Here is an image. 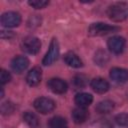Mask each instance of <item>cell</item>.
Masks as SVG:
<instances>
[{"label": "cell", "instance_id": "e0dca14e", "mask_svg": "<svg viewBox=\"0 0 128 128\" xmlns=\"http://www.w3.org/2000/svg\"><path fill=\"white\" fill-rule=\"evenodd\" d=\"M23 120L31 128H37L39 126V119H38V117L36 116V114H34V113L30 112V111H26L23 114Z\"/></svg>", "mask_w": 128, "mask_h": 128}, {"label": "cell", "instance_id": "8fae6325", "mask_svg": "<svg viewBox=\"0 0 128 128\" xmlns=\"http://www.w3.org/2000/svg\"><path fill=\"white\" fill-rule=\"evenodd\" d=\"M90 86L93 89V91H95L96 93H99V94L106 93L109 90V83L105 79L100 78V77L94 78L91 81Z\"/></svg>", "mask_w": 128, "mask_h": 128}, {"label": "cell", "instance_id": "5bb4252c", "mask_svg": "<svg viewBox=\"0 0 128 128\" xmlns=\"http://www.w3.org/2000/svg\"><path fill=\"white\" fill-rule=\"evenodd\" d=\"M64 61L68 66L73 68H80L83 65L81 59L74 52H67L64 55Z\"/></svg>", "mask_w": 128, "mask_h": 128}, {"label": "cell", "instance_id": "603a6c76", "mask_svg": "<svg viewBox=\"0 0 128 128\" xmlns=\"http://www.w3.org/2000/svg\"><path fill=\"white\" fill-rule=\"evenodd\" d=\"M13 111H14V105L11 102L7 101V102L2 103V105H1V112H2V114H4V115L11 114Z\"/></svg>", "mask_w": 128, "mask_h": 128}, {"label": "cell", "instance_id": "5b68a950", "mask_svg": "<svg viewBox=\"0 0 128 128\" xmlns=\"http://www.w3.org/2000/svg\"><path fill=\"white\" fill-rule=\"evenodd\" d=\"M58 55H59V44H58L57 39L53 38L51 43H50L49 49H48L47 53L45 54V56L42 60V64L45 65V66L53 64L57 60Z\"/></svg>", "mask_w": 128, "mask_h": 128}, {"label": "cell", "instance_id": "ba28073f", "mask_svg": "<svg viewBox=\"0 0 128 128\" xmlns=\"http://www.w3.org/2000/svg\"><path fill=\"white\" fill-rule=\"evenodd\" d=\"M47 86L55 94H64L68 89L67 83L64 80L60 79V78H51V79H49L48 82H47Z\"/></svg>", "mask_w": 128, "mask_h": 128}, {"label": "cell", "instance_id": "30bf717a", "mask_svg": "<svg viewBox=\"0 0 128 128\" xmlns=\"http://www.w3.org/2000/svg\"><path fill=\"white\" fill-rule=\"evenodd\" d=\"M110 78L117 83H125L128 81V70L119 68V67H114L110 70Z\"/></svg>", "mask_w": 128, "mask_h": 128}, {"label": "cell", "instance_id": "52a82bcc", "mask_svg": "<svg viewBox=\"0 0 128 128\" xmlns=\"http://www.w3.org/2000/svg\"><path fill=\"white\" fill-rule=\"evenodd\" d=\"M125 39L121 36H113L108 39L107 46L109 50L114 54H120L123 52L125 47Z\"/></svg>", "mask_w": 128, "mask_h": 128}, {"label": "cell", "instance_id": "cb8c5ba5", "mask_svg": "<svg viewBox=\"0 0 128 128\" xmlns=\"http://www.w3.org/2000/svg\"><path fill=\"white\" fill-rule=\"evenodd\" d=\"M10 80H11V74L6 70L1 69V71H0V83L2 85H4V84L8 83Z\"/></svg>", "mask_w": 128, "mask_h": 128}, {"label": "cell", "instance_id": "7a4b0ae2", "mask_svg": "<svg viewBox=\"0 0 128 128\" xmlns=\"http://www.w3.org/2000/svg\"><path fill=\"white\" fill-rule=\"evenodd\" d=\"M118 30H120V28L117 26L109 25L102 22H97V23H92L89 26L88 34L90 36H104V35L116 32Z\"/></svg>", "mask_w": 128, "mask_h": 128}, {"label": "cell", "instance_id": "d6986e66", "mask_svg": "<svg viewBox=\"0 0 128 128\" xmlns=\"http://www.w3.org/2000/svg\"><path fill=\"white\" fill-rule=\"evenodd\" d=\"M109 60V56L107 54V52L105 50L99 49L98 51H96L95 55H94V62L98 65V66H104L106 65V63Z\"/></svg>", "mask_w": 128, "mask_h": 128}, {"label": "cell", "instance_id": "ffe728a7", "mask_svg": "<svg viewBox=\"0 0 128 128\" xmlns=\"http://www.w3.org/2000/svg\"><path fill=\"white\" fill-rule=\"evenodd\" d=\"M88 83V78L83 74H77L72 79V84L75 88H84Z\"/></svg>", "mask_w": 128, "mask_h": 128}, {"label": "cell", "instance_id": "ac0fdd59", "mask_svg": "<svg viewBox=\"0 0 128 128\" xmlns=\"http://www.w3.org/2000/svg\"><path fill=\"white\" fill-rule=\"evenodd\" d=\"M49 128H68V124L66 119L60 116H54L52 117L48 122Z\"/></svg>", "mask_w": 128, "mask_h": 128}, {"label": "cell", "instance_id": "9a60e30c", "mask_svg": "<svg viewBox=\"0 0 128 128\" xmlns=\"http://www.w3.org/2000/svg\"><path fill=\"white\" fill-rule=\"evenodd\" d=\"M75 103L78 105V107H84L86 108L87 106H89L92 101H93V97L91 94L89 93H78L76 96H75V99H74Z\"/></svg>", "mask_w": 128, "mask_h": 128}, {"label": "cell", "instance_id": "9c48e42d", "mask_svg": "<svg viewBox=\"0 0 128 128\" xmlns=\"http://www.w3.org/2000/svg\"><path fill=\"white\" fill-rule=\"evenodd\" d=\"M29 66V60L25 56H16L11 61V68L16 73H21Z\"/></svg>", "mask_w": 128, "mask_h": 128}, {"label": "cell", "instance_id": "7c38bea8", "mask_svg": "<svg viewBox=\"0 0 128 128\" xmlns=\"http://www.w3.org/2000/svg\"><path fill=\"white\" fill-rule=\"evenodd\" d=\"M41 78H42L41 69L38 67H34L28 72L26 76V81L30 86H36L40 83Z\"/></svg>", "mask_w": 128, "mask_h": 128}, {"label": "cell", "instance_id": "4fadbf2b", "mask_svg": "<svg viewBox=\"0 0 128 128\" xmlns=\"http://www.w3.org/2000/svg\"><path fill=\"white\" fill-rule=\"evenodd\" d=\"M71 116H72L73 121L76 124H81V123H84L88 119L89 113H88L86 108H84V107H77V108L73 109Z\"/></svg>", "mask_w": 128, "mask_h": 128}, {"label": "cell", "instance_id": "277c9868", "mask_svg": "<svg viewBox=\"0 0 128 128\" xmlns=\"http://www.w3.org/2000/svg\"><path fill=\"white\" fill-rule=\"evenodd\" d=\"M33 105L35 109L42 114H48L55 109V102L47 97H39L35 99Z\"/></svg>", "mask_w": 128, "mask_h": 128}, {"label": "cell", "instance_id": "44dd1931", "mask_svg": "<svg viewBox=\"0 0 128 128\" xmlns=\"http://www.w3.org/2000/svg\"><path fill=\"white\" fill-rule=\"evenodd\" d=\"M115 122L123 127H128V113H120L115 116Z\"/></svg>", "mask_w": 128, "mask_h": 128}, {"label": "cell", "instance_id": "2e32d148", "mask_svg": "<svg viewBox=\"0 0 128 128\" xmlns=\"http://www.w3.org/2000/svg\"><path fill=\"white\" fill-rule=\"evenodd\" d=\"M114 106H115V104H114L113 101H111V100H103V101H100L96 105L95 109H96V111L98 113L105 114V113L111 112L114 109Z\"/></svg>", "mask_w": 128, "mask_h": 128}, {"label": "cell", "instance_id": "7402d4cb", "mask_svg": "<svg viewBox=\"0 0 128 128\" xmlns=\"http://www.w3.org/2000/svg\"><path fill=\"white\" fill-rule=\"evenodd\" d=\"M28 4L30 6H32L35 9H42L44 7H46L49 4V1L46 0H31L28 2Z\"/></svg>", "mask_w": 128, "mask_h": 128}, {"label": "cell", "instance_id": "6da1fadb", "mask_svg": "<svg viewBox=\"0 0 128 128\" xmlns=\"http://www.w3.org/2000/svg\"><path fill=\"white\" fill-rule=\"evenodd\" d=\"M107 16L114 22H121L128 19V3L116 2L107 9Z\"/></svg>", "mask_w": 128, "mask_h": 128}, {"label": "cell", "instance_id": "3957f363", "mask_svg": "<svg viewBox=\"0 0 128 128\" xmlns=\"http://www.w3.org/2000/svg\"><path fill=\"white\" fill-rule=\"evenodd\" d=\"M22 50L27 52L28 54H37L41 47L40 40L35 36H27L23 39L21 43Z\"/></svg>", "mask_w": 128, "mask_h": 128}, {"label": "cell", "instance_id": "8992f818", "mask_svg": "<svg viewBox=\"0 0 128 128\" xmlns=\"http://www.w3.org/2000/svg\"><path fill=\"white\" fill-rule=\"evenodd\" d=\"M21 23V15L14 11H8L2 14L1 16V24L4 27L11 28L16 27Z\"/></svg>", "mask_w": 128, "mask_h": 128}]
</instances>
